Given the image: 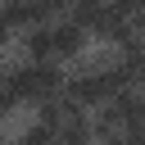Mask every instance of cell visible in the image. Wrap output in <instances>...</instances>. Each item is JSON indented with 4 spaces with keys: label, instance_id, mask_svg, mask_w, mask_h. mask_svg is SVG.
<instances>
[{
    "label": "cell",
    "instance_id": "obj_1",
    "mask_svg": "<svg viewBox=\"0 0 145 145\" xmlns=\"http://www.w3.org/2000/svg\"><path fill=\"white\" fill-rule=\"evenodd\" d=\"M131 86V77H127V68H122V59L118 63H109V59H86L72 77H68V95L77 100V104H86V109H100V104H109L118 91H127Z\"/></svg>",
    "mask_w": 145,
    "mask_h": 145
},
{
    "label": "cell",
    "instance_id": "obj_2",
    "mask_svg": "<svg viewBox=\"0 0 145 145\" xmlns=\"http://www.w3.org/2000/svg\"><path fill=\"white\" fill-rule=\"evenodd\" d=\"M5 82H9V91H14L18 100H27V104H45V100L63 95V86H68V77L59 72V59H27V63L9 68Z\"/></svg>",
    "mask_w": 145,
    "mask_h": 145
},
{
    "label": "cell",
    "instance_id": "obj_3",
    "mask_svg": "<svg viewBox=\"0 0 145 145\" xmlns=\"http://www.w3.org/2000/svg\"><path fill=\"white\" fill-rule=\"evenodd\" d=\"M86 27L68 14V18H59V23H50V41H54V59H77L82 50H86Z\"/></svg>",
    "mask_w": 145,
    "mask_h": 145
},
{
    "label": "cell",
    "instance_id": "obj_4",
    "mask_svg": "<svg viewBox=\"0 0 145 145\" xmlns=\"http://www.w3.org/2000/svg\"><path fill=\"white\" fill-rule=\"evenodd\" d=\"M0 14L9 18L14 32H27V27H36V23L50 18V9H45L41 0H0Z\"/></svg>",
    "mask_w": 145,
    "mask_h": 145
},
{
    "label": "cell",
    "instance_id": "obj_5",
    "mask_svg": "<svg viewBox=\"0 0 145 145\" xmlns=\"http://www.w3.org/2000/svg\"><path fill=\"white\" fill-rule=\"evenodd\" d=\"M109 9H113V0H72V18L86 27V32H100V23L109 18Z\"/></svg>",
    "mask_w": 145,
    "mask_h": 145
},
{
    "label": "cell",
    "instance_id": "obj_6",
    "mask_svg": "<svg viewBox=\"0 0 145 145\" xmlns=\"http://www.w3.org/2000/svg\"><path fill=\"white\" fill-rule=\"evenodd\" d=\"M23 45H27V59H54V41H50V23H36L23 32Z\"/></svg>",
    "mask_w": 145,
    "mask_h": 145
},
{
    "label": "cell",
    "instance_id": "obj_7",
    "mask_svg": "<svg viewBox=\"0 0 145 145\" xmlns=\"http://www.w3.org/2000/svg\"><path fill=\"white\" fill-rule=\"evenodd\" d=\"M122 68H127L131 86H145V41H131V45H122Z\"/></svg>",
    "mask_w": 145,
    "mask_h": 145
},
{
    "label": "cell",
    "instance_id": "obj_8",
    "mask_svg": "<svg viewBox=\"0 0 145 145\" xmlns=\"http://www.w3.org/2000/svg\"><path fill=\"white\" fill-rule=\"evenodd\" d=\"M23 140H27V145H41V140H59V136H54V127L41 118V122H32V127L23 131Z\"/></svg>",
    "mask_w": 145,
    "mask_h": 145
},
{
    "label": "cell",
    "instance_id": "obj_9",
    "mask_svg": "<svg viewBox=\"0 0 145 145\" xmlns=\"http://www.w3.org/2000/svg\"><path fill=\"white\" fill-rule=\"evenodd\" d=\"M14 104H18V95L9 91V82H0V118H9V113H14Z\"/></svg>",
    "mask_w": 145,
    "mask_h": 145
},
{
    "label": "cell",
    "instance_id": "obj_10",
    "mask_svg": "<svg viewBox=\"0 0 145 145\" xmlns=\"http://www.w3.org/2000/svg\"><path fill=\"white\" fill-rule=\"evenodd\" d=\"M41 5H45L50 14H59V9H72V0H41Z\"/></svg>",
    "mask_w": 145,
    "mask_h": 145
},
{
    "label": "cell",
    "instance_id": "obj_11",
    "mask_svg": "<svg viewBox=\"0 0 145 145\" xmlns=\"http://www.w3.org/2000/svg\"><path fill=\"white\" fill-rule=\"evenodd\" d=\"M9 32H14V27H9V18L0 14V50H5V41H9Z\"/></svg>",
    "mask_w": 145,
    "mask_h": 145
},
{
    "label": "cell",
    "instance_id": "obj_12",
    "mask_svg": "<svg viewBox=\"0 0 145 145\" xmlns=\"http://www.w3.org/2000/svg\"><path fill=\"white\" fill-rule=\"evenodd\" d=\"M127 5H136V9H145V0H127Z\"/></svg>",
    "mask_w": 145,
    "mask_h": 145
}]
</instances>
